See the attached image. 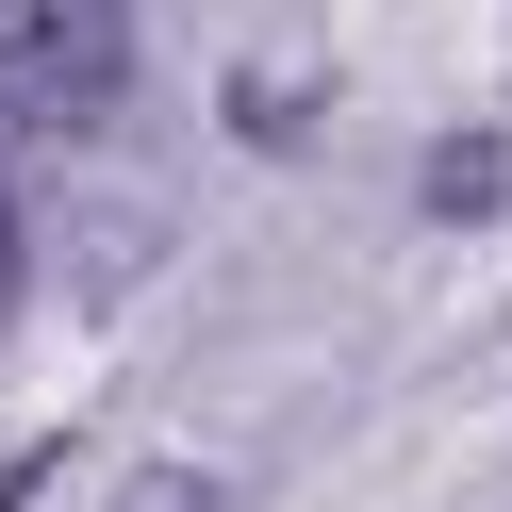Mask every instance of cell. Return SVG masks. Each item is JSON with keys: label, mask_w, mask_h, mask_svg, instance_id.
Wrapping results in <instances>:
<instances>
[{"label": "cell", "mask_w": 512, "mask_h": 512, "mask_svg": "<svg viewBox=\"0 0 512 512\" xmlns=\"http://www.w3.org/2000/svg\"><path fill=\"white\" fill-rule=\"evenodd\" d=\"M133 100V0H0V116L17 133H100Z\"/></svg>", "instance_id": "cell-1"}, {"label": "cell", "mask_w": 512, "mask_h": 512, "mask_svg": "<svg viewBox=\"0 0 512 512\" xmlns=\"http://www.w3.org/2000/svg\"><path fill=\"white\" fill-rule=\"evenodd\" d=\"M479 199H496V149H479V133L430 149V215H479Z\"/></svg>", "instance_id": "cell-2"}, {"label": "cell", "mask_w": 512, "mask_h": 512, "mask_svg": "<svg viewBox=\"0 0 512 512\" xmlns=\"http://www.w3.org/2000/svg\"><path fill=\"white\" fill-rule=\"evenodd\" d=\"M133 512H232L215 479H133Z\"/></svg>", "instance_id": "cell-3"}, {"label": "cell", "mask_w": 512, "mask_h": 512, "mask_svg": "<svg viewBox=\"0 0 512 512\" xmlns=\"http://www.w3.org/2000/svg\"><path fill=\"white\" fill-rule=\"evenodd\" d=\"M0 314H17V199H0Z\"/></svg>", "instance_id": "cell-4"}]
</instances>
